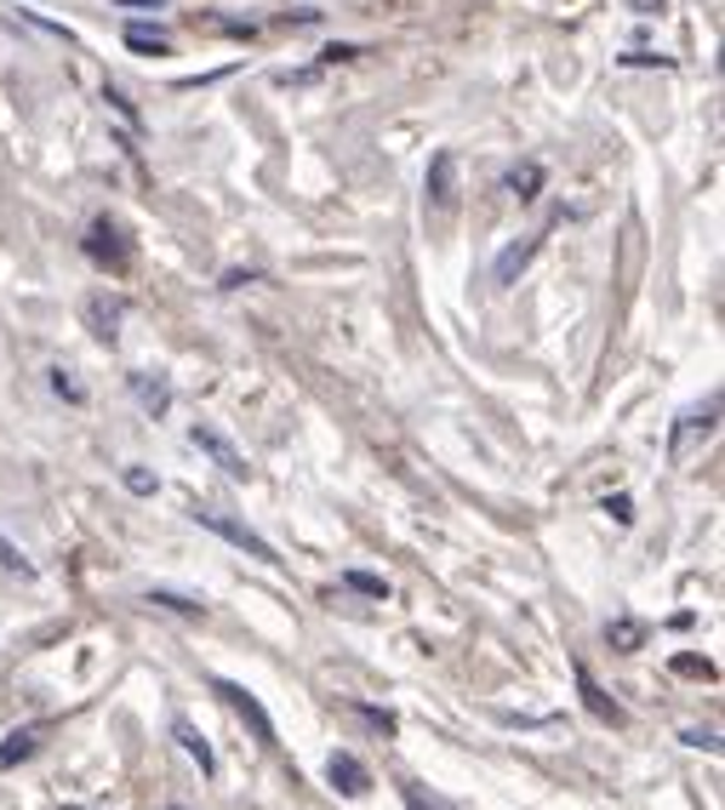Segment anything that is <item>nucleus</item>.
<instances>
[{
	"label": "nucleus",
	"mask_w": 725,
	"mask_h": 810,
	"mask_svg": "<svg viewBox=\"0 0 725 810\" xmlns=\"http://www.w3.org/2000/svg\"><path fill=\"white\" fill-rule=\"evenodd\" d=\"M194 525H206V531H217V537L223 543H235V548H246V553H252V560H263V565H274V560H281V553H274L263 537H258V531L252 525H246V520H235V514H223V509H212V502H194Z\"/></svg>",
	"instance_id": "1"
},
{
	"label": "nucleus",
	"mask_w": 725,
	"mask_h": 810,
	"mask_svg": "<svg viewBox=\"0 0 725 810\" xmlns=\"http://www.w3.org/2000/svg\"><path fill=\"white\" fill-rule=\"evenodd\" d=\"M714 422H720V394L703 400V405H691V412H680V422H674V440H668V457L686 463L691 451H697V440L714 434Z\"/></svg>",
	"instance_id": "2"
},
{
	"label": "nucleus",
	"mask_w": 725,
	"mask_h": 810,
	"mask_svg": "<svg viewBox=\"0 0 725 810\" xmlns=\"http://www.w3.org/2000/svg\"><path fill=\"white\" fill-rule=\"evenodd\" d=\"M189 440H194L200 451H206V457H212L223 474H235V479H246V474H252V463H246V451H240L229 434H223V428H212V422H194V428H189Z\"/></svg>",
	"instance_id": "3"
},
{
	"label": "nucleus",
	"mask_w": 725,
	"mask_h": 810,
	"mask_svg": "<svg viewBox=\"0 0 725 810\" xmlns=\"http://www.w3.org/2000/svg\"><path fill=\"white\" fill-rule=\"evenodd\" d=\"M212 691H217L223 702H229L240 719H252V730H258V742H263V748H274V742H281V737H274V719L263 714V702H258L252 691H246V686H235V679H212Z\"/></svg>",
	"instance_id": "4"
},
{
	"label": "nucleus",
	"mask_w": 725,
	"mask_h": 810,
	"mask_svg": "<svg viewBox=\"0 0 725 810\" xmlns=\"http://www.w3.org/2000/svg\"><path fill=\"white\" fill-rule=\"evenodd\" d=\"M537 251H543V235H526V240L503 246V251H497V263H491V281H497V286H514V281H520V269H526Z\"/></svg>",
	"instance_id": "5"
},
{
	"label": "nucleus",
	"mask_w": 725,
	"mask_h": 810,
	"mask_svg": "<svg viewBox=\"0 0 725 810\" xmlns=\"http://www.w3.org/2000/svg\"><path fill=\"white\" fill-rule=\"evenodd\" d=\"M326 776H332V788H337L343 799H360V794L371 788V771L360 765L355 753H332V759H326Z\"/></svg>",
	"instance_id": "6"
},
{
	"label": "nucleus",
	"mask_w": 725,
	"mask_h": 810,
	"mask_svg": "<svg viewBox=\"0 0 725 810\" xmlns=\"http://www.w3.org/2000/svg\"><path fill=\"white\" fill-rule=\"evenodd\" d=\"M429 200H435V212H452V200H457V160H452V148H440V155L429 160Z\"/></svg>",
	"instance_id": "7"
},
{
	"label": "nucleus",
	"mask_w": 725,
	"mask_h": 810,
	"mask_svg": "<svg viewBox=\"0 0 725 810\" xmlns=\"http://www.w3.org/2000/svg\"><path fill=\"white\" fill-rule=\"evenodd\" d=\"M127 383H132V394H138V405H143L148 417H166V412H171V383H166V377H155V371H132Z\"/></svg>",
	"instance_id": "8"
},
{
	"label": "nucleus",
	"mask_w": 725,
	"mask_h": 810,
	"mask_svg": "<svg viewBox=\"0 0 725 810\" xmlns=\"http://www.w3.org/2000/svg\"><path fill=\"white\" fill-rule=\"evenodd\" d=\"M578 696H583V707H589V714H594L599 725H622V707H617L606 691L594 686V674H589L583 663H578Z\"/></svg>",
	"instance_id": "9"
},
{
	"label": "nucleus",
	"mask_w": 725,
	"mask_h": 810,
	"mask_svg": "<svg viewBox=\"0 0 725 810\" xmlns=\"http://www.w3.org/2000/svg\"><path fill=\"white\" fill-rule=\"evenodd\" d=\"M86 251H92V258L97 263H127V240H120V229H115V223H92V235H86Z\"/></svg>",
	"instance_id": "10"
},
{
	"label": "nucleus",
	"mask_w": 725,
	"mask_h": 810,
	"mask_svg": "<svg viewBox=\"0 0 725 810\" xmlns=\"http://www.w3.org/2000/svg\"><path fill=\"white\" fill-rule=\"evenodd\" d=\"M171 737H178L183 742V753L194 759V765H200V776H212L217 771V753H212V742L206 737H200V730L189 725V719H178V725H171Z\"/></svg>",
	"instance_id": "11"
},
{
	"label": "nucleus",
	"mask_w": 725,
	"mask_h": 810,
	"mask_svg": "<svg viewBox=\"0 0 725 810\" xmlns=\"http://www.w3.org/2000/svg\"><path fill=\"white\" fill-rule=\"evenodd\" d=\"M120 314H127V302H109V297H92V302H86V320H92V332L104 337V343H115Z\"/></svg>",
	"instance_id": "12"
},
{
	"label": "nucleus",
	"mask_w": 725,
	"mask_h": 810,
	"mask_svg": "<svg viewBox=\"0 0 725 810\" xmlns=\"http://www.w3.org/2000/svg\"><path fill=\"white\" fill-rule=\"evenodd\" d=\"M40 748V725H23V730H12L7 742H0V771H12V765H23Z\"/></svg>",
	"instance_id": "13"
},
{
	"label": "nucleus",
	"mask_w": 725,
	"mask_h": 810,
	"mask_svg": "<svg viewBox=\"0 0 725 810\" xmlns=\"http://www.w3.org/2000/svg\"><path fill=\"white\" fill-rule=\"evenodd\" d=\"M503 183H509L514 200H537V189H543V166H537V160H520V166L503 177Z\"/></svg>",
	"instance_id": "14"
},
{
	"label": "nucleus",
	"mask_w": 725,
	"mask_h": 810,
	"mask_svg": "<svg viewBox=\"0 0 725 810\" xmlns=\"http://www.w3.org/2000/svg\"><path fill=\"white\" fill-rule=\"evenodd\" d=\"M606 640H611L617 651H640V645H645V622L617 617V622H606Z\"/></svg>",
	"instance_id": "15"
},
{
	"label": "nucleus",
	"mask_w": 725,
	"mask_h": 810,
	"mask_svg": "<svg viewBox=\"0 0 725 810\" xmlns=\"http://www.w3.org/2000/svg\"><path fill=\"white\" fill-rule=\"evenodd\" d=\"M148 605H161V611H178V617H206V605H200V599L171 594V588H148Z\"/></svg>",
	"instance_id": "16"
},
{
	"label": "nucleus",
	"mask_w": 725,
	"mask_h": 810,
	"mask_svg": "<svg viewBox=\"0 0 725 810\" xmlns=\"http://www.w3.org/2000/svg\"><path fill=\"white\" fill-rule=\"evenodd\" d=\"M127 46H132V52H143V58H166L171 52V40L155 35V29H143V23H132V29H127Z\"/></svg>",
	"instance_id": "17"
},
{
	"label": "nucleus",
	"mask_w": 725,
	"mask_h": 810,
	"mask_svg": "<svg viewBox=\"0 0 725 810\" xmlns=\"http://www.w3.org/2000/svg\"><path fill=\"white\" fill-rule=\"evenodd\" d=\"M343 582L355 594H371V599H389V582L383 576H371V571H343Z\"/></svg>",
	"instance_id": "18"
},
{
	"label": "nucleus",
	"mask_w": 725,
	"mask_h": 810,
	"mask_svg": "<svg viewBox=\"0 0 725 810\" xmlns=\"http://www.w3.org/2000/svg\"><path fill=\"white\" fill-rule=\"evenodd\" d=\"M0 565L17 571V576H35V560H23V548H17L12 537H0Z\"/></svg>",
	"instance_id": "19"
},
{
	"label": "nucleus",
	"mask_w": 725,
	"mask_h": 810,
	"mask_svg": "<svg viewBox=\"0 0 725 810\" xmlns=\"http://www.w3.org/2000/svg\"><path fill=\"white\" fill-rule=\"evenodd\" d=\"M120 479H127V491H132V497H155V491H161V479L148 474V468H138V463H132L127 474H120Z\"/></svg>",
	"instance_id": "20"
},
{
	"label": "nucleus",
	"mask_w": 725,
	"mask_h": 810,
	"mask_svg": "<svg viewBox=\"0 0 725 810\" xmlns=\"http://www.w3.org/2000/svg\"><path fill=\"white\" fill-rule=\"evenodd\" d=\"M400 799H406V810H445L435 794H423L417 782H400Z\"/></svg>",
	"instance_id": "21"
},
{
	"label": "nucleus",
	"mask_w": 725,
	"mask_h": 810,
	"mask_svg": "<svg viewBox=\"0 0 725 810\" xmlns=\"http://www.w3.org/2000/svg\"><path fill=\"white\" fill-rule=\"evenodd\" d=\"M355 714H360L366 725H378V730H383V737H394V730H400V719L389 714V707H366V702H360V707H355Z\"/></svg>",
	"instance_id": "22"
},
{
	"label": "nucleus",
	"mask_w": 725,
	"mask_h": 810,
	"mask_svg": "<svg viewBox=\"0 0 725 810\" xmlns=\"http://www.w3.org/2000/svg\"><path fill=\"white\" fill-rule=\"evenodd\" d=\"M674 668H680V674H703V679H714V663H703V656H674Z\"/></svg>",
	"instance_id": "23"
},
{
	"label": "nucleus",
	"mask_w": 725,
	"mask_h": 810,
	"mask_svg": "<svg viewBox=\"0 0 725 810\" xmlns=\"http://www.w3.org/2000/svg\"><path fill=\"white\" fill-rule=\"evenodd\" d=\"M52 389H58L63 400H86V394H81V383H74V377H63V371H52Z\"/></svg>",
	"instance_id": "24"
},
{
	"label": "nucleus",
	"mask_w": 725,
	"mask_h": 810,
	"mask_svg": "<svg viewBox=\"0 0 725 810\" xmlns=\"http://www.w3.org/2000/svg\"><path fill=\"white\" fill-rule=\"evenodd\" d=\"M606 509H611V514H617L622 525H629V520H634V502H629V497H606Z\"/></svg>",
	"instance_id": "25"
},
{
	"label": "nucleus",
	"mask_w": 725,
	"mask_h": 810,
	"mask_svg": "<svg viewBox=\"0 0 725 810\" xmlns=\"http://www.w3.org/2000/svg\"><path fill=\"white\" fill-rule=\"evenodd\" d=\"M686 742H691V748H709V753L720 748V737H714V730H686Z\"/></svg>",
	"instance_id": "26"
},
{
	"label": "nucleus",
	"mask_w": 725,
	"mask_h": 810,
	"mask_svg": "<svg viewBox=\"0 0 725 810\" xmlns=\"http://www.w3.org/2000/svg\"><path fill=\"white\" fill-rule=\"evenodd\" d=\"M663 7H668V0H634V12H645V17H657Z\"/></svg>",
	"instance_id": "27"
},
{
	"label": "nucleus",
	"mask_w": 725,
	"mask_h": 810,
	"mask_svg": "<svg viewBox=\"0 0 725 810\" xmlns=\"http://www.w3.org/2000/svg\"><path fill=\"white\" fill-rule=\"evenodd\" d=\"M120 7H161V0H120Z\"/></svg>",
	"instance_id": "28"
},
{
	"label": "nucleus",
	"mask_w": 725,
	"mask_h": 810,
	"mask_svg": "<svg viewBox=\"0 0 725 810\" xmlns=\"http://www.w3.org/2000/svg\"><path fill=\"white\" fill-rule=\"evenodd\" d=\"M166 810H189V805H166Z\"/></svg>",
	"instance_id": "29"
},
{
	"label": "nucleus",
	"mask_w": 725,
	"mask_h": 810,
	"mask_svg": "<svg viewBox=\"0 0 725 810\" xmlns=\"http://www.w3.org/2000/svg\"><path fill=\"white\" fill-rule=\"evenodd\" d=\"M63 810H81V805H63Z\"/></svg>",
	"instance_id": "30"
}]
</instances>
